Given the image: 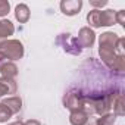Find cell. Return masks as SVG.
Masks as SVG:
<instances>
[{
  "mask_svg": "<svg viewBox=\"0 0 125 125\" xmlns=\"http://www.w3.org/2000/svg\"><path fill=\"white\" fill-rule=\"evenodd\" d=\"M56 43H57L59 46H62L63 52H66V53H69V54H74V56H78V54H81V52H83V49H81V46L78 44L77 38H72L71 34H60V35L57 37Z\"/></svg>",
  "mask_w": 125,
  "mask_h": 125,
  "instance_id": "cell-3",
  "label": "cell"
},
{
  "mask_svg": "<svg viewBox=\"0 0 125 125\" xmlns=\"http://www.w3.org/2000/svg\"><path fill=\"white\" fill-rule=\"evenodd\" d=\"M115 24H119L121 27H125V10L115 12Z\"/></svg>",
  "mask_w": 125,
  "mask_h": 125,
  "instance_id": "cell-21",
  "label": "cell"
},
{
  "mask_svg": "<svg viewBox=\"0 0 125 125\" xmlns=\"http://www.w3.org/2000/svg\"><path fill=\"white\" fill-rule=\"evenodd\" d=\"M24 125H41L37 119H28V121H25L24 122Z\"/></svg>",
  "mask_w": 125,
  "mask_h": 125,
  "instance_id": "cell-23",
  "label": "cell"
},
{
  "mask_svg": "<svg viewBox=\"0 0 125 125\" xmlns=\"http://www.w3.org/2000/svg\"><path fill=\"white\" fill-rule=\"evenodd\" d=\"M78 44L81 46V49H88L93 47L96 43V32L94 30H91L90 27H83L78 31V37H77Z\"/></svg>",
  "mask_w": 125,
  "mask_h": 125,
  "instance_id": "cell-4",
  "label": "cell"
},
{
  "mask_svg": "<svg viewBox=\"0 0 125 125\" xmlns=\"http://www.w3.org/2000/svg\"><path fill=\"white\" fill-rule=\"evenodd\" d=\"M2 41H3V40H0V43H2Z\"/></svg>",
  "mask_w": 125,
  "mask_h": 125,
  "instance_id": "cell-25",
  "label": "cell"
},
{
  "mask_svg": "<svg viewBox=\"0 0 125 125\" xmlns=\"http://www.w3.org/2000/svg\"><path fill=\"white\" fill-rule=\"evenodd\" d=\"M115 24V10H100V27H112Z\"/></svg>",
  "mask_w": 125,
  "mask_h": 125,
  "instance_id": "cell-16",
  "label": "cell"
},
{
  "mask_svg": "<svg viewBox=\"0 0 125 125\" xmlns=\"http://www.w3.org/2000/svg\"><path fill=\"white\" fill-rule=\"evenodd\" d=\"M12 112L8 109V106H5L3 103H0V124H5L12 118Z\"/></svg>",
  "mask_w": 125,
  "mask_h": 125,
  "instance_id": "cell-19",
  "label": "cell"
},
{
  "mask_svg": "<svg viewBox=\"0 0 125 125\" xmlns=\"http://www.w3.org/2000/svg\"><path fill=\"white\" fill-rule=\"evenodd\" d=\"M99 54H100V59L103 60V63L110 71L118 72V74H122L125 71V56L124 54H118L112 49H102V47H99Z\"/></svg>",
  "mask_w": 125,
  "mask_h": 125,
  "instance_id": "cell-1",
  "label": "cell"
},
{
  "mask_svg": "<svg viewBox=\"0 0 125 125\" xmlns=\"http://www.w3.org/2000/svg\"><path fill=\"white\" fill-rule=\"evenodd\" d=\"M0 74L2 77H6V78H16L18 75V66L15 62H10V60H5L3 63H0Z\"/></svg>",
  "mask_w": 125,
  "mask_h": 125,
  "instance_id": "cell-12",
  "label": "cell"
},
{
  "mask_svg": "<svg viewBox=\"0 0 125 125\" xmlns=\"http://www.w3.org/2000/svg\"><path fill=\"white\" fill-rule=\"evenodd\" d=\"M15 32V25L9 19H0V40H8Z\"/></svg>",
  "mask_w": 125,
  "mask_h": 125,
  "instance_id": "cell-15",
  "label": "cell"
},
{
  "mask_svg": "<svg viewBox=\"0 0 125 125\" xmlns=\"http://www.w3.org/2000/svg\"><path fill=\"white\" fill-rule=\"evenodd\" d=\"M90 125H94V124H90Z\"/></svg>",
  "mask_w": 125,
  "mask_h": 125,
  "instance_id": "cell-26",
  "label": "cell"
},
{
  "mask_svg": "<svg viewBox=\"0 0 125 125\" xmlns=\"http://www.w3.org/2000/svg\"><path fill=\"white\" fill-rule=\"evenodd\" d=\"M119 38L121 37H118V34H115L113 31H106V32L99 35V47H102V49H112V50H115L118 53Z\"/></svg>",
  "mask_w": 125,
  "mask_h": 125,
  "instance_id": "cell-5",
  "label": "cell"
},
{
  "mask_svg": "<svg viewBox=\"0 0 125 125\" xmlns=\"http://www.w3.org/2000/svg\"><path fill=\"white\" fill-rule=\"evenodd\" d=\"M30 16H31L30 8H28L25 3L16 5V8H15V19H16L19 24H27V22L30 21Z\"/></svg>",
  "mask_w": 125,
  "mask_h": 125,
  "instance_id": "cell-13",
  "label": "cell"
},
{
  "mask_svg": "<svg viewBox=\"0 0 125 125\" xmlns=\"http://www.w3.org/2000/svg\"><path fill=\"white\" fill-rule=\"evenodd\" d=\"M18 84L13 78L0 77V97L8 96V94H16Z\"/></svg>",
  "mask_w": 125,
  "mask_h": 125,
  "instance_id": "cell-9",
  "label": "cell"
},
{
  "mask_svg": "<svg viewBox=\"0 0 125 125\" xmlns=\"http://www.w3.org/2000/svg\"><path fill=\"white\" fill-rule=\"evenodd\" d=\"M83 97L81 94L75 93V91H69L63 96V99H62V102H63V106L68 109V110H80L83 107Z\"/></svg>",
  "mask_w": 125,
  "mask_h": 125,
  "instance_id": "cell-6",
  "label": "cell"
},
{
  "mask_svg": "<svg viewBox=\"0 0 125 125\" xmlns=\"http://www.w3.org/2000/svg\"><path fill=\"white\" fill-rule=\"evenodd\" d=\"M0 103H3L5 106H8V109L12 112V115H16L22 110V99L19 96H9L5 97Z\"/></svg>",
  "mask_w": 125,
  "mask_h": 125,
  "instance_id": "cell-10",
  "label": "cell"
},
{
  "mask_svg": "<svg viewBox=\"0 0 125 125\" xmlns=\"http://www.w3.org/2000/svg\"><path fill=\"white\" fill-rule=\"evenodd\" d=\"M94 99V112L97 115H106L112 109V102H110V94L102 96V97H93Z\"/></svg>",
  "mask_w": 125,
  "mask_h": 125,
  "instance_id": "cell-8",
  "label": "cell"
},
{
  "mask_svg": "<svg viewBox=\"0 0 125 125\" xmlns=\"http://www.w3.org/2000/svg\"><path fill=\"white\" fill-rule=\"evenodd\" d=\"M90 5L93 8H104L107 5V0H99V2H96V0H90Z\"/></svg>",
  "mask_w": 125,
  "mask_h": 125,
  "instance_id": "cell-22",
  "label": "cell"
},
{
  "mask_svg": "<svg viewBox=\"0 0 125 125\" xmlns=\"http://www.w3.org/2000/svg\"><path fill=\"white\" fill-rule=\"evenodd\" d=\"M90 116L84 112V110H72L69 113V122L71 125H87L88 124Z\"/></svg>",
  "mask_w": 125,
  "mask_h": 125,
  "instance_id": "cell-14",
  "label": "cell"
},
{
  "mask_svg": "<svg viewBox=\"0 0 125 125\" xmlns=\"http://www.w3.org/2000/svg\"><path fill=\"white\" fill-rule=\"evenodd\" d=\"M110 102H112V107H113V115L115 116H124L125 115L124 94H121V93L110 94Z\"/></svg>",
  "mask_w": 125,
  "mask_h": 125,
  "instance_id": "cell-11",
  "label": "cell"
},
{
  "mask_svg": "<svg viewBox=\"0 0 125 125\" xmlns=\"http://www.w3.org/2000/svg\"><path fill=\"white\" fill-rule=\"evenodd\" d=\"M0 53H2L8 60L15 62L24 57V44L19 40L8 38L0 43Z\"/></svg>",
  "mask_w": 125,
  "mask_h": 125,
  "instance_id": "cell-2",
  "label": "cell"
},
{
  "mask_svg": "<svg viewBox=\"0 0 125 125\" xmlns=\"http://www.w3.org/2000/svg\"><path fill=\"white\" fill-rule=\"evenodd\" d=\"M87 22L90 25L91 30L94 28H100V10L99 9H93L87 13Z\"/></svg>",
  "mask_w": 125,
  "mask_h": 125,
  "instance_id": "cell-17",
  "label": "cell"
},
{
  "mask_svg": "<svg viewBox=\"0 0 125 125\" xmlns=\"http://www.w3.org/2000/svg\"><path fill=\"white\" fill-rule=\"evenodd\" d=\"M59 6H60V12L63 15L75 16L80 13V10L83 8V2L81 0H62Z\"/></svg>",
  "mask_w": 125,
  "mask_h": 125,
  "instance_id": "cell-7",
  "label": "cell"
},
{
  "mask_svg": "<svg viewBox=\"0 0 125 125\" xmlns=\"http://www.w3.org/2000/svg\"><path fill=\"white\" fill-rule=\"evenodd\" d=\"M8 125H24V122H22V121H19V119H18V121H13V122H9V124H8Z\"/></svg>",
  "mask_w": 125,
  "mask_h": 125,
  "instance_id": "cell-24",
  "label": "cell"
},
{
  "mask_svg": "<svg viewBox=\"0 0 125 125\" xmlns=\"http://www.w3.org/2000/svg\"><path fill=\"white\" fill-rule=\"evenodd\" d=\"M115 121H116V116L113 113H106V115H102L100 118H97L94 125H113Z\"/></svg>",
  "mask_w": 125,
  "mask_h": 125,
  "instance_id": "cell-18",
  "label": "cell"
},
{
  "mask_svg": "<svg viewBox=\"0 0 125 125\" xmlns=\"http://www.w3.org/2000/svg\"><path fill=\"white\" fill-rule=\"evenodd\" d=\"M0 99H2V97H0Z\"/></svg>",
  "mask_w": 125,
  "mask_h": 125,
  "instance_id": "cell-27",
  "label": "cell"
},
{
  "mask_svg": "<svg viewBox=\"0 0 125 125\" xmlns=\"http://www.w3.org/2000/svg\"><path fill=\"white\" fill-rule=\"evenodd\" d=\"M10 12V3L8 0H0V18H5Z\"/></svg>",
  "mask_w": 125,
  "mask_h": 125,
  "instance_id": "cell-20",
  "label": "cell"
}]
</instances>
